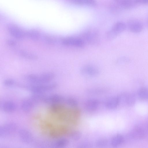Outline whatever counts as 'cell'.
I'll return each mask as SVG.
<instances>
[{
  "label": "cell",
  "mask_w": 148,
  "mask_h": 148,
  "mask_svg": "<svg viewBox=\"0 0 148 148\" xmlns=\"http://www.w3.org/2000/svg\"><path fill=\"white\" fill-rule=\"evenodd\" d=\"M138 96L141 99L148 100V88L145 87H142L139 88L137 91Z\"/></svg>",
  "instance_id": "484cf974"
},
{
  "label": "cell",
  "mask_w": 148,
  "mask_h": 148,
  "mask_svg": "<svg viewBox=\"0 0 148 148\" xmlns=\"http://www.w3.org/2000/svg\"><path fill=\"white\" fill-rule=\"evenodd\" d=\"M136 5L134 0H117L115 1L112 4L110 9L112 12H116L122 9L132 8Z\"/></svg>",
  "instance_id": "3957f363"
},
{
  "label": "cell",
  "mask_w": 148,
  "mask_h": 148,
  "mask_svg": "<svg viewBox=\"0 0 148 148\" xmlns=\"http://www.w3.org/2000/svg\"><path fill=\"white\" fill-rule=\"evenodd\" d=\"M126 25L129 30L134 33L140 32L143 28V25L141 22L136 19L129 20Z\"/></svg>",
  "instance_id": "e0dca14e"
},
{
  "label": "cell",
  "mask_w": 148,
  "mask_h": 148,
  "mask_svg": "<svg viewBox=\"0 0 148 148\" xmlns=\"http://www.w3.org/2000/svg\"><path fill=\"white\" fill-rule=\"evenodd\" d=\"M7 28L10 34L16 38L21 40L25 36V32L16 25H9L7 26Z\"/></svg>",
  "instance_id": "9a60e30c"
},
{
  "label": "cell",
  "mask_w": 148,
  "mask_h": 148,
  "mask_svg": "<svg viewBox=\"0 0 148 148\" xmlns=\"http://www.w3.org/2000/svg\"><path fill=\"white\" fill-rule=\"evenodd\" d=\"M17 128V125L14 122L4 123L0 126V137L5 138L10 136L15 133Z\"/></svg>",
  "instance_id": "5b68a950"
},
{
  "label": "cell",
  "mask_w": 148,
  "mask_h": 148,
  "mask_svg": "<svg viewBox=\"0 0 148 148\" xmlns=\"http://www.w3.org/2000/svg\"><path fill=\"white\" fill-rule=\"evenodd\" d=\"M69 143L66 138H61L49 142V148H65Z\"/></svg>",
  "instance_id": "ac0fdd59"
},
{
  "label": "cell",
  "mask_w": 148,
  "mask_h": 148,
  "mask_svg": "<svg viewBox=\"0 0 148 148\" xmlns=\"http://www.w3.org/2000/svg\"><path fill=\"white\" fill-rule=\"evenodd\" d=\"M103 104L105 108L107 110H114L120 104L119 97L118 95L110 97L104 100Z\"/></svg>",
  "instance_id": "4fadbf2b"
},
{
  "label": "cell",
  "mask_w": 148,
  "mask_h": 148,
  "mask_svg": "<svg viewBox=\"0 0 148 148\" xmlns=\"http://www.w3.org/2000/svg\"><path fill=\"white\" fill-rule=\"evenodd\" d=\"M79 73L82 75L85 76L95 77L100 74V71L99 69L95 66L86 65L81 67Z\"/></svg>",
  "instance_id": "9c48e42d"
},
{
  "label": "cell",
  "mask_w": 148,
  "mask_h": 148,
  "mask_svg": "<svg viewBox=\"0 0 148 148\" xmlns=\"http://www.w3.org/2000/svg\"><path fill=\"white\" fill-rule=\"evenodd\" d=\"M18 81L12 78H7L3 81V85L7 87H16Z\"/></svg>",
  "instance_id": "4316f807"
},
{
  "label": "cell",
  "mask_w": 148,
  "mask_h": 148,
  "mask_svg": "<svg viewBox=\"0 0 148 148\" xmlns=\"http://www.w3.org/2000/svg\"><path fill=\"white\" fill-rule=\"evenodd\" d=\"M84 39L85 41L91 44H95L99 41V37L98 32L96 31L93 30H89L85 32L84 34Z\"/></svg>",
  "instance_id": "2e32d148"
},
{
  "label": "cell",
  "mask_w": 148,
  "mask_h": 148,
  "mask_svg": "<svg viewBox=\"0 0 148 148\" xmlns=\"http://www.w3.org/2000/svg\"><path fill=\"white\" fill-rule=\"evenodd\" d=\"M92 144L88 142H82L77 144L75 148H92Z\"/></svg>",
  "instance_id": "f546056e"
},
{
  "label": "cell",
  "mask_w": 148,
  "mask_h": 148,
  "mask_svg": "<svg viewBox=\"0 0 148 148\" xmlns=\"http://www.w3.org/2000/svg\"><path fill=\"white\" fill-rule=\"evenodd\" d=\"M19 54L22 58L30 60H35L38 58L36 55L25 51L20 50L19 51Z\"/></svg>",
  "instance_id": "cb8c5ba5"
},
{
  "label": "cell",
  "mask_w": 148,
  "mask_h": 148,
  "mask_svg": "<svg viewBox=\"0 0 148 148\" xmlns=\"http://www.w3.org/2000/svg\"><path fill=\"white\" fill-rule=\"evenodd\" d=\"M44 40L46 42L49 44H53L56 42V39L49 36L45 37Z\"/></svg>",
  "instance_id": "4dcf8cb0"
},
{
  "label": "cell",
  "mask_w": 148,
  "mask_h": 148,
  "mask_svg": "<svg viewBox=\"0 0 148 148\" xmlns=\"http://www.w3.org/2000/svg\"><path fill=\"white\" fill-rule=\"evenodd\" d=\"M130 61V59L126 57H122L119 59L117 61L118 63H121L125 62H127Z\"/></svg>",
  "instance_id": "1f68e13d"
},
{
  "label": "cell",
  "mask_w": 148,
  "mask_h": 148,
  "mask_svg": "<svg viewBox=\"0 0 148 148\" xmlns=\"http://www.w3.org/2000/svg\"><path fill=\"white\" fill-rule=\"evenodd\" d=\"M134 1L137 5L148 4V0H134Z\"/></svg>",
  "instance_id": "d6a6232c"
},
{
  "label": "cell",
  "mask_w": 148,
  "mask_h": 148,
  "mask_svg": "<svg viewBox=\"0 0 148 148\" xmlns=\"http://www.w3.org/2000/svg\"><path fill=\"white\" fill-rule=\"evenodd\" d=\"M61 42L63 45L77 48L83 47L85 42L82 39L75 37H67L62 39Z\"/></svg>",
  "instance_id": "30bf717a"
},
{
  "label": "cell",
  "mask_w": 148,
  "mask_h": 148,
  "mask_svg": "<svg viewBox=\"0 0 148 148\" xmlns=\"http://www.w3.org/2000/svg\"><path fill=\"white\" fill-rule=\"evenodd\" d=\"M71 3L79 5L94 6L96 4V1L93 0H72Z\"/></svg>",
  "instance_id": "44dd1931"
},
{
  "label": "cell",
  "mask_w": 148,
  "mask_h": 148,
  "mask_svg": "<svg viewBox=\"0 0 148 148\" xmlns=\"http://www.w3.org/2000/svg\"><path fill=\"white\" fill-rule=\"evenodd\" d=\"M58 84L55 82L42 84L23 83L18 82L16 87L29 92L32 94H45L56 89Z\"/></svg>",
  "instance_id": "6da1fadb"
},
{
  "label": "cell",
  "mask_w": 148,
  "mask_h": 148,
  "mask_svg": "<svg viewBox=\"0 0 148 148\" xmlns=\"http://www.w3.org/2000/svg\"><path fill=\"white\" fill-rule=\"evenodd\" d=\"M18 136L20 140L23 143L29 144L33 141L34 137L31 132L25 128H22L18 131Z\"/></svg>",
  "instance_id": "5bb4252c"
},
{
  "label": "cell",
  "mask_w": 148,
  "mask_h": 148,
  "mask_svg": "<svg viewBox=\"0 0 148 148\" xmlns=\"http://www.w3.org/2000/svg\"><path fill=\"white\" fill-rule=\"evenodd\" d=\"M82 136V133L79 130H75L69 134V137L72 140L77 141L79 140Z\"/></svg>",
  "instance_id": "f1b7e54d"
},
{
  "label": "cell",
  "mask_w": 148,
  "mask_h": 148,
  "mask_svg": "<svg viewBox=\"0 0 148 148\" xmlns=\"http://www.w3.org/2000/svg\"><path fill=\"white\" fill-rule=\"evenodd\" d=\"M108 91L107 88L104 87H92L87 88L85 92L90 95H99L105 94Z\"/></svg>",
  "instance_id": "d6986e66"
},
{
  "label": "cell",
  "mask_w": 148,
  "mask_h": 148,
  "mask_svg": "<svg viewBox=\"0 0 148 148\" xmlns=\"http://www.w3.org/2000/svg\"><path fill=\"white\" fill-rule=\"evenodd\" d=\"M144 132L143 129L139 127L134 128L131 133V136L135 139H140L143 138Z\"/></svg>",
  "instance_id": "7402d4cb"
},
{
  "label": "cell",
  "mask_w": 148,
  "mask_h": 148,
  "mask_svg": "<svg viewBox=\"0 0 148 148\" xmlns=\"http://www.w3.org/2000/svg\"><path fill=\"white\" fill-rule=\"evenodd\" d=\"M101 103V101L99 99L95 98H90L84 101V108L87 112H93L97 110Z\"/></svg>",
  "instance_id": "ba28073f"
},
{
  "label": "cell",
  "mask_w": 148,
  "mask_h": 148,
  "mask_svg": "<svg viewBox=\"0 0 148 148\" xmlns=\"http://www.w3.org/2000/svg\"><path fill=\"white\" fill-rule=\"evenodd\" d=\"M124 141L123 136L120 134H117L114 136L110 140V144L113 148H116L121 144Z\"/></svg>",
  "instance_id": "ffe728a7"
},
{
  "label": "cell",
  "mask_w": 148,
  "mask_h": 148,
  "mask_svg": "<svg viewBox=\"0 0 148 148\" xmlns=\"http://www.w3.org/2000/svg\"><path fill=\"white\" fill-rule=\"evenodd\" d=\"M17 109V105L14 101L10 100H4L0 102V110L7 113L15 112Z\"/></svg>",
  "instance_id": "8fae6325"
},
{
  "label": "cell",
  "mask_w": 148,
  "mask_h": 148,
  "mask_svg": "<svg viewBox=\"0 0 148 148\" xmlns=\"http://www.w3.org/2000/svg\"><path fill=\"white\" fill-rule=\"evenodd\" d=\"M55 73L51 71L44 72L40 74L28 73L24 75V79L28 83L42 84L52 82L56 77Z\"/></svg>",
  "instance_id": "7a4b0ae2"
},
{
  "label": "cell",
  "mask_w": 148,
  "mask_h": 148,
  "mask_svg": "<svg viewBox=\"0 0 148 148\" xmlns=\"http://www.w3.org/2000/svg\"><path fill=\"white\" fill-rule=\"evenodd\" d=\"M108 143V140L102 138L98 139L95 142V146L97 148H106Z\"/></svg>",
  "instance_id": "83f0119b"
},
{
  "label": "cell",
  "mask_w": 148,
  "mask_h": 148,
  "mask_svg": "<svg viewBox=\"0 0 148 148\" xmlns=\"http://www.w3.org/2000/svg\"><path fill=\"white\" fill-rule=\"evenodd\" d=\"M120 101V104L122 103L128 106H134L136 102V96L134 93L123 92L118 95Z\"/></svg>",
  "instance_id": "7c38bea8"
},
{
  "label": "cell",
  "mask_w": 148,
  "mask_h": 148,
  "mask_svg": "<svg viewBox=\"0 0 148 148\" xmlns=\"http://www.w3.org/2000/svg\"><path fill=\"white\" fill-rule=\"evenodd\" d=\"M126 27V25L124 22L119 21L116 22L106 33L107 39L109 40L114 39L123 32Z\"/></svg>",
  "instance_id": "277c9868"
},
{
  "label": "cell",
  "mask_w": 148,
  "mask_h": 148,
  "mask_svg": "<svg viewBox=\"0 0 148 148\" xmlns=\"http://www.w3.org/2000/svg\"><path fill=\"white\" fill-rule=\"evenodd\" d=\"M25 36L29 38L36 40L40 38V34L38 32L35 30H30L25 32Z\"/></svg>",
  "instance_id": "d4e9b609"
},
{
  "label": "cell",
  "mask_w": 148,
  "mask_h": 148,
  "mask_svg": "<svg viewBox=\"0 0 148 148\" xmlns=\"http://www.w3.org/2000/svg\"><path fill=\"white\" fill-rule=\"evenodd\" d=\"M65 97L62 95L56 93L49 95L45 94L42 100V103L48 104L49 105L64 103Z\"/></svg>",
  "instance_id": "52a82bcc"
},
{
  "label": "cell",
  "mask_w": 148,
  "mask_h": 148,
  "mask_svg": "<svg viewBox=\"0 0 148 148\" xmlns=\"http://www.w3.org/2000/svg\"><path fill=\"white\" fill-rule=\"evenodd\" d=\"M64 104L70 108L78 107L79 102L76 99L72 96L65 97Z\"/></svg>",
  "instance_id": "603a6c76"
},
{
  "label": "cell",
  "mask_w": 148,
  "mask_h": 148,
  "mask_svg": "<svg viewBox=\"0 0 148 148\" xmlns=\"http://www.w3.org/2000/svg\"><path fill=\"white\" fill-rule=\"evenodd\" d=\"M39 103L31 95L29 97L23 99L20 104V108L23 112H28L32 111Z\"/></svg>",
  "instance_id": "8992f818"
},
{
  "label": "cell",
  "mask_w": 148,
  "mask_h": 148,
  "mask_svg": "<svg viewBox=\"0 0 148 148\" xmlns=\"http://www.w3.org/2000/svg\"><path fill=\"white\" fill-rule=\"evenodd\" d=\"M6 42L9 46L12 47L15 46L16 45V42L14 40L12 39H8L7 40Z\"/></svg>",
  "instance_id": "836d02e7"
}]
</instances>
